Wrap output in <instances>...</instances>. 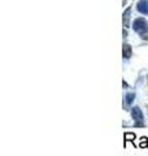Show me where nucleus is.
Listing matches in <instances>:
<instances>
[{
	"instance_id": "obj_3",
	"label": "nucleus",
	"mask_w": 148,
	"mask_h": 156,
	"mask_svg": "<svg viewBox=\"0 0 148 156\" xmlns=\"http://www.w3.org/2000/svg\"><path fill=\"white\" fill-rule=\"evenodd\" d=\"M136 11L140 14L148 16V0H139L136 4Z\"/></svg>"
},
{
	"instance_id": "obj_5",
	"label": "nucleus",
	"mask_w": 148,
	"mask_h": 156,
	"mask_svg": "<svg viewBox=\"0 0 148 156\" xmlns=\"http://www.w3.org/2000/svg\"><path fill=\"white\" fill-rule=\"evenodd\" d=\"M131 56H132L131 46L127 44V43H123V46H122V57H123V60H129Z\"/></svg>"
},
{
	"instance_id": "obj_4",
	"label": "nucleus",
	"mask_w": 148,
	"mask_h": 156,
	"mask_svg": "<svg viewBox=\"0 0 148 156\" xmlns=\"http://www.w3.org/2000/svg\"><path fill=\"white\" fill-rule=\"evenodd\" d=\"M136 94L135 92H126L125 96H123V107H126V109L132 104V101L135 100Z\"/></svg>"
},
{
	"instance_id": "obj_11",
	"label": "nucleus",
	"mask_w": 148,
	"mask_h": 156,
	"mask_svg": "<svg viewBox=\"0 0 148 156\" xmlns=\"http://www.w3.org/2000/svg\"><path fill=\"white\" fill-rule=\"evenodd\" d=\"M147 80H148V74H147Z\"/></svg>"
},
{
	"instance_id": "obj_10",
	"label": "nucleus",
	"mask_w": 148,
	"mask_h": 156,
	"mask_svg": "<svg viewBox=\"0 0 148 156\" xmlns=\"http://www.w3.org/2000/svg\"><path fill=\"white\" fill-rule=\"evenodd\" d=\"M122 85H123V89H129V85H127L125 81H123V83H122Z\"/></svg>"
},
{
	"instance_id": "obj_2",
	"label": "nucleus",
	"mask_w": 148,
	"mask_h": 156,
	"mask_svg": "<svg viewBox=\"0 0 148 156\" xmlns=\"http://www.w3.org/2000/svg\"><path fill=\"white\" fill-rule=\"evenodd\" d=\"M147 26H148V23L144 18H135V21L132 22V29H134V31L138 34H140Z\"/></svg>"
},
{
	"instance_id": "obj_8",
	"label": "nucleus",
	"mask_w": 148,
	"mask_h": 156,
	"mask_svg": "<svg viewBox=\"0 0 148 156\" xmlns=\"http://www.w3.org/2000/svg\"><path fill=\"white\" fill-rule=\"evenodd\" d=\"M139 147L140 148H147L148 147V138L147 136H142L139 140Z\"/></svg>"
},
{
	"instance_id": "obj_7",
	"label": "nucleus",
	"mask_w": 148,
	"mask_h": 156,
	"mask_svg": "<svg viewBox=\"0 0 148 156\" xmlns=\"http://www.w3.org/2000/svg\"><path fill=\"white\" fill-rule=\"evenodd\" d=\"M130 14H131V8L129 7L123 12V26L125 27H129L130 25Z\"/></svg>"
},
{
	"instance_id": "obj_6",
	"label": "nucleus",
	"mask_w": 148,
	"mask_h": 156,
	"mask_svg": "<svg viewBox=\"0 0 148 156\" xmlns=\"http://www.w3.org/2000/svg\"><path fill=\"white\" fill-rule=\"evenodd\" d=\"M123 139H125V142H123V147H126V143H127V142H131L132 144L135 146L136 135H135L134 133H131V131H127V133L123 134Z\"/></svg>"
},
{
	"instance_id": "obj_1",
	"label": "nucleus",
	"mask_w": 148,
	"mask_h": 156,
	"mask_svg": "<svg viewBox=\"0 0 148 156\" xmlns=\"http://www.w3.org/2000/svg\"><path fill=\"white\" fill-rule=\"evenodd\" d=\"M130 113H131V119L134 120V126L136 128H143L144 126V115H143L142 109L138 105L130 108Z\"/></svg>"
},
{
	"instance_id": "obj_9",
	"label": "nucleus",
	"mask_w": 148,
	"mask_h": 156,
	"mask_svg": "<svg viewBox=\"0 0 148 156\" xmlns=\"http://www.w3.org/2000/svg\"><path fill=\"white\" fill-rule=\"evenodd\" d=\"M139 37L143 39V41H148V26L144 29V30H143L140 34H139Z\"/></svg>"
}]
</instances>
